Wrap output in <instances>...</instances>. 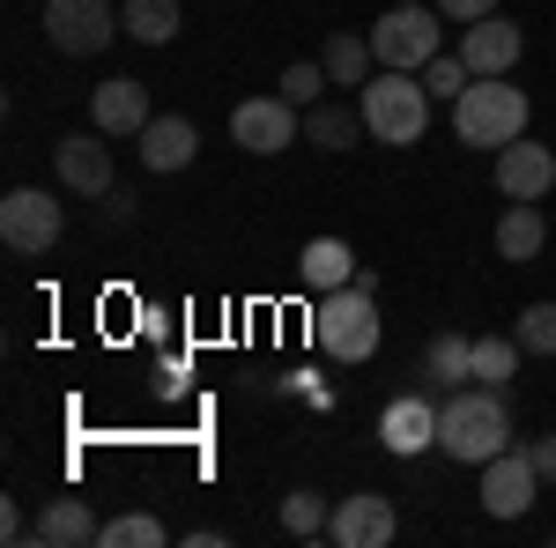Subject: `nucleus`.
I'll list each match as a JSON object with an SVG mask.
<instances>
[{
	"label": "nucleus",
	"instance_id": "19",
	"mask_svg": "<svg viewBox=\"0 0 556 548\" xmlns=\"http://www.w3.org/2000/svg\"><path fill=\"white\" fill-rule=\"evenodd\" d=\"M298 275H304V290H312V296L349 290V282H356V253H349L342 238H312V245L298 253Z\"/></svg>",
	"mask_w": 556,
	"mask_h": 548
},
{
	"label": "nucleus",
	"instance_id": "4",
	"mask_svg": "<svg viewBox=\"0 0 556 548\" xmlns=\"http://www.w3.org/2000/svg\"><path fill=\"white\" fill-rule=\"evenodd\" d=\"M312 341L334 356V364H371L379 356V296L371 290H327L312 311Z\"/></svg>",
	"mask_w": 556,
	"mask_h": 548
},
{
	"label": "nucleus",
	"instance_id": "6",
	"mask_svg": "<svg viewBox=\"0 0 556 548\" xmlns=\"http://www.w3.org/2000/svg\"><path fill=\"white\" fill-rule=\"evenodd\" d=\"M119 30H127V23H119V8H112V0H45V44H52V52H67V60L104 52Z\"/></svg>",
	"mask_w": 556,
	"mask_h": 548
},
{
	"label": "nucleus",
	"instance_id": "17",
	"mask_svg": "<svg viewBox=\"0 0 556 548\" xmlns=\"http://www.w3.org/2000/svg\"><path fill=\"white\" fill-rule=\"evenodd\" d=\"M193 156H201V133H193V119L164 112V119H149V127H141V164H149V170H186Z\"/></svg>",
	"mask_w": 556,
	"mask_h": 548
},
{
	"label": "nucleus",
	"instance_id": "25",
	"mask_svg": "<svg viewBox=\"0 0 556 548\" xmlns=\"http://www.w3.org/2000/svg\"><path fill=\"white\" fill-rule=\"evenodd\" d=\"M327 519H334V505H327L319 489H290V497H282V534H298V541H319Z\"/></svg>",
	"mask_w": 556,
	"mask_h": 548
},
{
	"label": "nucleus",
	"instance_id": "29",
	"mask_svg": "<svg viewBox=\"0 0 556 548\" xmlns=\"http://www.w3.org/2000/svg\"><path fill=\"white\" fill-rule=\"evenodd\" d=\"M468 82H475V75H468V60H460V52H438V60L424 67V89H430V97H460Z\"/></svg>",
	"mask_w": 556,
	"mask_h": 548
},
{
	"label": "nucleus",
	"instance_id": "31",
	"mask_svg": "<svg viewBox=\"0 0 556 548\" xmlns=\"http://www.w3.org/2000/svg\"><path fill=\"white\" fill-rule=\"evenodd\" d=\"M527 453H534V467H542V482H556V430L549 437H527Z\"/></svg>",
	"mask_w": 556,
	"mask_h": 548
},
{
	"label": "nucleus",
	"instance_id": "10",
	"mask_svg": "<svg viewBox=\"0 0 556 548\" xmlns=\"http://www.w3.org/2000/svg\"><path fill=\"white\" fill-rule=\"evenodd\" d=\"M52 178L67 186V193H83V201H104L112 193V133H60V149H52Z\"/></svg>",
	"mask_w": 556,
	"mask_h": 548
},
{
	"label": "nucleus",
	"instance_id": "3",
	"mask_svg": "<svg viewBox=\"0 0 556 548\" xmlns=\"http://www.w3.org/2000/svg\"><path fill=\"white\" fill-rule=\"evenodd\" d=\"M356 112H364L371 141H393V149H408V141H424V127H430V89H424V75L379 67V75L364 82V97H356Z\"/></svg>",
	"mask_w": 556,
	"mask_h": 548
},
{
	"label": "nucleus",
	"instance_id": "20",
	"mask_svg": "<svg viewBox=\"0 0 556 548\" xmlns=\"http://www.w3.org/2000/svg\"><path fill=\"white\" fill-rule=\"evenodd\" d=\"M542 245H549V222H542V208L534 201H513L505 208V222H497V259H542Z\"/></svg>",
	"mask_w": 556,
	"mask_h": 548
},
{
	"label": "nucleus",
	"instance_id": "18",
	"mask_svg": "<svg viewBox=\"0 0 556 548\" xmlns=\"http://www.w3.org/2000/svg\"><path fill=\"white\" fill-rule=\"evenodd\" d=\"M364 133H371V127H364L356 104H334V97L304 104V141H312V149H334V156H342V149H356Z\"/></svg>",
	"mask_w": 556,
	"mask_h": 548
},
{
	"label": "nucleus",
	"instance_id": "32",
	"mask_svg": "<svg viewBox=\"0 0 556 548\" xmlns=\"http://www.w3.org/2000/svg\"><path fill=\"white\" fill-rule=\"evenodd\" d=\"M97 208L112 215V222H127V215H134V193H119V186H112V193H104V201H97Z\"/></svg>",
	"mask_w": 556,
	"mask_h": 548
},
{
	"label": "nucleus",
	"instance_id": "12",
	"mask_svg": "<svg viewBox=\"0 0 556 548\" xmlns=\"http://www.w3.org/2000/svg\"><path fill=\"white\" fill-rule=\"evenodd\" d=\"M438 408H445V400H430V393H401V400L379 416V445L393 453V460L430 453V445H438Z\"/></svg>",
	"mask_w": 556,
	"mask_h": 548
},
{
	"label": "nucleus",
	"instance_id": "8",
	"mask_svg": "<svg viewBox=\"0 0 556 548\" xmlns=\"http://www.w3.org/2000/svg\"><path fill=\"white\" fill-rule=\"evenodd\" d=\"M298 133H304V104H290L282 89H275V97H245V104L230 112V141H238L245 156H282Z\"/></svg>",
	"mask_w": 556,
	"mask_h": 548
},
{
	"label": "nucleus",
	"instance_id": "24",
	"mask_svg": "<svg viewBox=\"0 0 556 548\" xmlns=\"http://www.w3.org/2000/svg\"><path fill=\"white\" fill-rule=\"evenodd\" d=\"M519 356H527L519 334H482V341H475V379H482V385H513L519 379Z\"/></svg>",
	"mask_w": 556,
	"mask_h": 548
},
{
	"label": "nucleus",
	"instance_id": "2",
	"mask_svg": "<svg viewBox=\"0 0 556 548\" xmlns=\"http://www.w3.org/2000/svg\"><path fill=\"white\" fill-rule=\"evenodd\" d=\"M527 89L505 82V75H475L460 97H453V133H460V149H505L527 133Z\"/></svg>",
	"mask_w": 556,
	"mask_h": 548
},
{
	"label": "nucleus",
	"instance_id": "23",
	"mask_svg": "<svg viewBox=\"0 0 556 548\" xmlns=\"http://www.w3.org/2000/svg\"><path fill=\"white\" fill-rule=\"evenodd\" d=\"M119 23H127V38H141V44H172L186 15H178V0H127Z\"/></svg>",
	"mask_w": 556,
	"mask_h": 548
},
{
	"label": "nucleus",
	"instance_id": "16",
	"mask_svg": "<svg viewBox=\"0 0 556 548\" xmlns=\"http://www.w3.org/2000/svg\"><path fill=\"white\" fill-rule=\"evenodd\" d=\"M30 541L38 548H97L104 541V519L83 505V497H52L38 511V526H30Z\"/></svg>",
	"mask_w": 556,
	"mask_h": 548
},
{
	"label": "nucleus",
	"instance_id": "1",
	"mask_svg": "<svg viewBox=\"0 0 556 548\" xmlns=\"http://www.w3.org/2000/svg\"><path fill=\"white\" fill-rule=\"evenodd\" d=\"M513 445V408H505V385H475V393H445L438 408V453L460 467H482Z\"/></svg>",
	"mask_w": 556,
	"mask_h": 548
},
{
	"label": "nucleus",
	"instance_id": "21",
	"mask_svg": "<svg viewBox=\"0 0 556 548\" xmlns=\"http://www.w3.org/2000/svg\"><path fill=\"white\" fill-rule=\"evenodd\" d=\"M319 60H327V82H334V89H364V82H371V67H379L371 38H349V30H334Z\"/></svg>",
	"mask_w": 556,
	"mask_h": 548
},
{
	"label": "nucleus",
	"instance_id": "33",
	"mask_svg": "<svg viewBox=\"0 0 556 548\" xmlns=\"http://www.w3.org/2000/svg\"><path fill=\"white\" fill-rule=\"evenodd\" d=\"M0 541H30V526H23V511H15V505L0 511Z\"/></svg>",
	"mask_w": 556,
	"mask_h": 548
},
{
	"label": "nucleus",
	"instance_id": "7",
	"mask_svg": "<svg viewBox=\"0 0 556 548\" xmlns=\"http://www.w3.org/2000/svg\"><path fill=\"white\" fill-rule=\"evenodd\" d=\"M60 230H67V208L52 201V193H38V186H15L8 201H0V245L23 259H38L60 245Z\"/></svg>",
	"mask_w": 556,
	"mask_h": 548
},
{
	"label": "nucleus",
	"instance_id": "22",
	"mask_svg": "<svg viewBox=\"0 0 556 548\" xmlns=\"http://www.w3.org/2000/svg\"><path fill=\"white\" fill-rule=\"evenodd\" d=\"M424 379H430V385H445V393H453L460 379H475V341H468V334H430V348H424Z\"/></svg>",
	"mask_w": 556,
	"mask_h": 548
},
{
	"label": "nucleus",
	"instance_id": "11",
	"mask_svg": "<svg viewBox=\"0 0 556 548\" xmlns=\"http://www.w3.org/2000/svg\"><path fill=\"white\" fill-rule=\"evenodd\" d=\"M393 534H401V511L379 489H349L342 505H334V519H327V541L334 548H386Z\"/></svg>",
	"mask_w": 556,
	"mask_h": 548
},
{
	"label": "nucleus",
	"instance_id": "26",
	"mask_svg": "<svg viewBox=\"0 0 556 548\" xmlns=\"http://www.w3.org/2000/svg\"><path fill=\"white\" fill-rule=\"evenodd\" d=\"M104 548H164V519H149V511L104 519Z\"/></svg>",
	"mask_w": 556,
	"mask_h": 548
},
{
	"label": "nucleus",
	"instance_id": "5",
	"mask_svg": "<svg viewBox=\"0 0 556 548\" xmlns=\"http://www.w3.org/2000/svg\"><path fill=\"white\" fill-rule=\"evenodd\" d=\"M371 52H379V67L424 75L430 60L445 52V15L424 8V0H393V15H379V30H371Z\"/></svg>",
	"mask_w": 556,
	"mask_h": 548
},
{
	"label": "nucleus",
	"instance_id": "9",
	"mask_svg": "<svg viewBox=\"0 0 556 548\" xmlns=\"http://www.w3.org/2000/svg\"><path fill=\"white\" fill-rule=\"evenodd\" d=\"M534 489H542V467H534L527 445H505L497 460H482V511H490V519L534 511Z\"/></svg>",
	"mask_w": 556,
	"mask_h": 548
},
{
	"label": "nucleus",
	"instance_id": "13",
	"mask_svg": "<svg viewBox=\"0 0 556 548\" xmlns=\"http://www.w3.org/2000/svg\"><path fill=\"white\" fill-rule=\"evenodd\" d=\"M89 119L112 133V141H141V127L156 119V112H149V82H134V75L97 82V97H89Z\"/></svg>",
	"mask_w": 556,
	"mask_h": 548
},
{
	"label": "nucleus",
	"instance_id": "28",
	"mask_svg": "<svg viewBox=\"0 0 556 548\" xmlns=\"http://www.w3.org/2000/svg\"><path fill=\"white\" fill-rule=\"evenodd\" d=\"M282 97H290V104H319V97H327V60H298V67H282Z\"/></svg>",
	"mask_w": 556,
	"mask_h": 548
},
{
	"label": "nucleus",
	"instance_id": "27",
	"mask_svg": "<svg viewBox=\"0 0 556 548\" xmlns=\"http://www.w3.org/2000/svg\"><path fill=\"white\" fill-rule=\"evenodd\" d=\"M513 334H519V348H527V356H556V304H527Z\"/></svg>",
	"mask_w": 556,
	"mask_h": 548
},
{
	"label": "nucleus",
	"instance_id": "15",
	"mask_svg": "<svg viewBox=\"0 0 556 548\" xmlns=\"http://www.w3.org/2000/svg\"><path fill=\"white\" fill-rule=\"evenodd\" d=\"M519 23L505 15H482V23H460V60H468V75H513L519 67Z\"/></svg>",
	"mask_w": 556,
	"mask_h": 548
},
{
	"label": "nucleus",
	"instance_id": "30",
	"mask_svg": "<svg viewBox=\"0 0 556 548\" xmlns=\"http://www.w3.org/2000/svg\"><path fill=\"white\" fill-rule=\"evenodd\" d=\"M438 15L445 23H482V15H497V0H438Z\"/></svg>",
	"mask_w": 556,
	"mask_h": 548
},
{
	"label": "nucleus",
	"instance_id": "14",
	"mask_svg": "<svg viewBox=\"0 0 556 548\" xmlns=\"http://www.w3.org/2000/svg\"><path fill=\"white\" fill-rule=\"evenodd\" d=\"M549 186H556V156L542 149V141L519 133V141L497 149V193H505V201H542Z\"/></svg>",
	"mask_w": 556,
	"mask_h": 548
}]
</instances>
